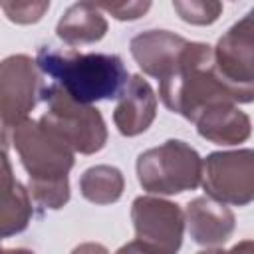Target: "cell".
<instances>
[{"mask_svg":"<svg viewBox=\"0 0 254 254\" xmlns=\"http://www.w3.org/2000/svg\"><path fill=\"white\" fill-rule=\"evenodd\" d=\"M159 95L167 109L189 121L216 103H252L254 85L242 87L228 81L216 65L214 50L208 44L189 42L175 69L161 79Z\"/></svg>","mask_w":254,"mask_h":254,"instance_id":"1","label":"cell"},{"mask_svg":"<svg viewBox=\"0 0 254 254\" xmlns=\"http://www.w3.org/2000/svg\"><path fill=\"white\" fill-rule=\"evenodd\" d=\"M36 65L50 83L83 105L121 97L131 79L123 60L115 54H81L71 48L42 46L36 54Z\"/></svg>","mask_w":254,"mask_h":254,"instance_id":"2","label":"cell"},{"mask_svg":"<svg viewBox=\"0 0 254 254\" xmlns=\"http://www.w3.org/2000/svg\"><path fill=\"white\" fill-rule=\"evenodd\" d=\"M12 141L30 175V194L42 208H62L69 198L67 171L73 151L54 131L30 117L12 129Z\"/></svg>","mask_w":254,"mask_h":254,"instance_id":"3","label":"cell"},{"mask_svg":"<svg viewBox=\"0 0 254 254\" xmlns=\"http://www.w3.org/2000/svg\"><path fill=\"white\" fill-rule=\"evenodd\" d=\"M40 97L48 109L38 121L65 141L71 151L91 155L105 145L107 129L99 109L73 101L64 89L50 81L42 83Z\"/></svg>","mask_w":254,"mask_h":254,"instance_id":"4","label":"cell"},{"mask_svg":"<svg viewBox=\"0 0 254 254\" xmlns=\"http://www.w3.org/2000/svg\"><path fill=\"white\" fill-rule=\"evenodd\" d=\"M137 179L147 192L179 194L192 190L202 181V159L179 139H169L137 159Z\"/></svg>","mask_w":254,"mask_h":254,"instance_id":"5","label":"cell"},{"mask_svg":"<svg viewBox=\"0 0 254 254\" xmlns=\"http://www.w3.org/2000/svg\"><path fill=\"white\" fill-rule=\"evenodd\" d=\"M206 196L234 206L254 200V149L210 153L202 161V181Z\"/></svg>","mask_w":254,"mask_h":254,"instance_id":"6","label":"cell"},{"mask_svg":"<svg viewBox=\"0 0 254 254\" xmlns=\"http://www.w3.org/2000/svg\"><path fill=\"white\" fill-rule=\"evenodd\" d=\"M36 62L28 56H10L0 67V109L4 135L28 119L38 95L42 93V79Z\"/></svg>","mask_w":254,"mask_h":254,"instance_id":"7","label":"cell"},{"mask_svg":"<svg viewBox=\"0 0 254 254\" xmlns=\"http://www.w3.org/2000/svg\"><path fill=\"white\" fill-rule=\"evenodd\" d=\"M131 218L137 240L163 254H177L185 230V214L179 204L155 196H139L133 200Z\"/></svg>","mask_w":254,"mask_h":254,"instance_id":"8","label":"cell"},{"mask_svg":"<svg viewBox=\"0 0 254 254\" xmlns=\"http://www.w3.org/2000/svg\"><path fill=\"white\" fill-rule=\"evenodd\" d=\"M214 60L222 75L242 87L254 85V12L238 20L216 44Z\"/></svg>","mask_w":254,"mask_h":254,"instance_id":"9","label":"cell"},{"mask_svg":"<svg viewBox=\"0 0 254 254\" xmlns=\"http://www.w3.org/2000/svg\"><path fill=\"white\" fill-rule=\"evenodd\" d=\"M187 44L185 38L167 30H149L131 40V54L147 75L161 81L175 69Z\"/></svg>","mask_w":254,"mask_h":254,"instance_id":"10","label":"cell"},{"mask_svg":"<svg viewBox=\"0 0 254 254\" xmlns=\"http://www.w3.org/2000/svg\"><path fill=\"white\" fill-rule=\"evenodd\" d=\"M185 222L190 238L196 244L216 246L230 238L234 230V214L224 204L210 196H198L189 202Z\"/></svg>","mask_w":254,"mask_h":254,"instance_id":"11","label":"cell"},{"mask_svg":"<svg viewBox=\"0 0 254 254\" xmlns=\"http://www.w3.org/2000/svg\"><path fill=\"white\" fill-rule=\"evenodd\" d=\"M157 113V97L153 87L141 75H133L123 89L113 111V121L121 135L135 137L149 129Z\"/></svg>","mask_w":254,"mask_h":254,"instance_id":"12","label":"cell"},{"mask_svg":"<svg viewBox=\"0 0 254 254\" xmlns=\"http://www.w3.org/2000/svg\"><path fill=\"white\" fill-rule=\"evenodd\" d=\"M200 137L216 145H236L250 137L252 125L246 113L234 103H216L206 107L194 121Z\"/></svg>","mask_w":254,"mask_h":254,"instance_id":"13","label":"cell"},{"mask_svg":"<svg viewBox=\"0 0 254 254\" xmlns=\"http://www.w3.org/2000/svg\"><path fill=\"white\" fill-rule=\"evenodd\" d=\"M107 32V20L95 2H77L60 18L56 34L69 46L99 42Z\"/></svg>","mask_w":254,"mask_h":254,"instance_id":"14","label":"cell"},{"mask_svg":"<svg viewBox=\"0 0 254 254\" xmlns=\"http://www.w3.org/2000/svg\"><path fill=\"white\" fill-rule=\"evenodd\" d=\"M32 216V200L28 190L22 187L20 181L12 177L8 155L4 153V175H2V236H10L22 232Z\"/></svg>","mask_w":254,"mask_h":254,"instance_id":"15","label":"cell"},{"mask_svg":"<svg viewBox=\"0 0 254 254\" xmlns=\"http://www.w3.org/2000/svg\"><path fill=\"white\" fill-rule=\"evenodd\" d=\"M83 198L95 204L115 202L123 192V175L119 169L109 165H97L87 169L79 179Z\"/></svg>","mask_w":254,"mask_h":254,"instance_id":"16","label":"cell"},{"mask_svg":"<svg viewBox=\"0 0 254 254\" xmlns=\"http://www.w3.org/2000/svg\"><path fill=\"white\" fill-rule=\"evenodd\" d=\"M173 8L179 12V16L185 22L198 26L212 24L222 12L220 2H173Z\"/></svg>","mask_w":254,"mask_h":254,"instance_id":"17","label":"cell"},{"mask_svg":"<svg viewBox=\"0 0 254 254\" xmlns=\"http://www.w3.org/2000/svg\"><path fill=\"white\" fill-rule=\"evenodd\" d=\"M0 8L12 22L30 24L42 18V14L50 8V2H2Z\"/></svg>","mask_w":254,"mask_h":254,"instance_id":"18","label":"cell"},{"mask_svg":"<svg viewBox=\"0 0 254 254\" xmlns=\"http://www.w3.org/2000/svg\"><path fill=\"white\" fill-rule=\"evenodd\" d=\"M101 10H105V12H109L111 16H115L117 20H135V18H139V16H143L149 8H151V4L149 2H121V4H117V2H101V4H97Z\"/></svg>","mask_w":254,"mask_h":254,"instance_id":"19","label":"cell"},{"mask_svg":"<svg viewBox=\"0 0 254 254\" xmlns=\"http://www.w3.org/2000/svg\"><path fill=\"white\" fill-rule=\"evenodd\" d=\"M115 254H163V252L135 238V240L127 242L125 246H121V248H119V250H117Z\"/></svg>","mask_w":254,"mask_h":254,"instance_id":"20","label":"cell"},{"mask_svg":"<svg viewBox=\"0 0 254 254\" xmlns=\"http://www.w3.org/2000/svg\"><path fill=\"white\" fill-rule=\"evenodd\" d=\"M71 254H109V252H107V248H105V246H101V244L87 242V244L77 246V248H75Z\"/></svg>","mask_w":254,"mask_h":254,"instance_id":"21","label":"cell"},{"mask_svg":"<svg viewBox=\"0 0 254 254\" xmlns=\"http://www.w3.org/2000/svg\"><path fill=\"white\" fill-rule=\"evenodd\" d=\"M230 254H254V240H244L232 246Z\"/></svg>","mask_w":254,"mask_h":254,"instance_id":"22","label":"cell"},{"mask_svg":"<svg viewBox=\"0 0 254 254\" xmlns=\"http://www.w3.org/2000/svg\"><path fill=\"white\" fill-rule=\"evenodd\" d=\"M4 254H34V252L24 250V248H16V250H4Z\"/></svg>","mask_w":254,"mask_h":254,"instance_id":"23","label":"cell"},{"mask_svg":"<svg viewBox=\"0 0 254 254\" xmlns=\"http://www.w3.org/2000/svg\"><path fill=\"white\" fill-rule=\"evenodd\" d=\"M198 254H230V252H224V250H202V252H198Z\"/></svg>","mask_w":254,"mask_h":254,"instance_id":"24","label":"cell"},{"mask_svg":"<svg viewBox=\"0 0 254 254\" xmlns=\"http://www.w3.org/2000/svg\"><path fill=\"white\" fill-rule=\"evenodd\" d=\"M252 12H254V8H252Z\"/></svg>","mask_w":254,"mask_h":254,"instance_id":"25","label":"cell"}]
</instances>
